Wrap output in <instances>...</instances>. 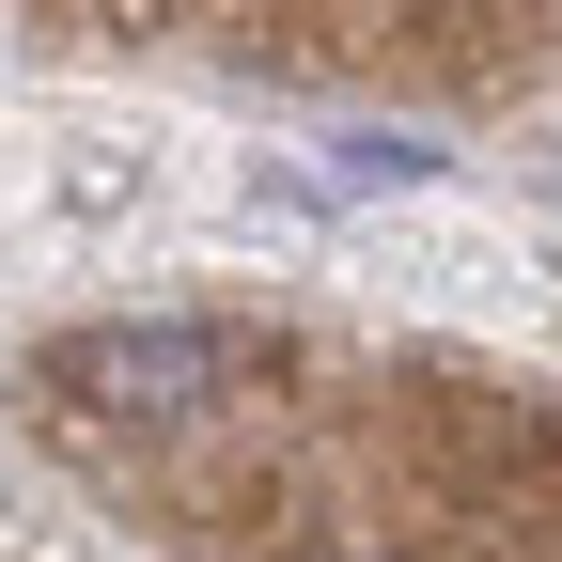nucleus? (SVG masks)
Here are the masks:
<instances>
[{
	"mask_svg": "<svg viewBox=\"0 0 562 562\" xmlns=\"http://www.w3.org/2000/svg\"><path fill=\"white\" fill-rule=\"evenodd\" d=\"M266 360L250 328H94V344H63V391H94V406H140V422H172V406H203V391H235Z\"/></svg>",
	"mask_w": 562,
	"mask_h": 562,
	"instance_id": "1",
	"label": "nucleus"
}]
</instances>
